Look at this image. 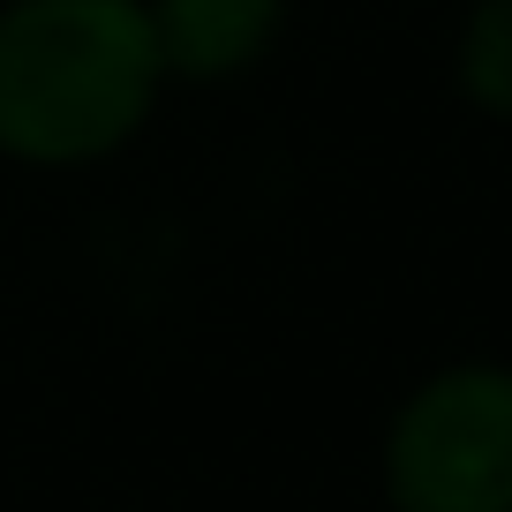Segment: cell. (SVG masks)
Returning a JSON list of instances; mask_svg holds the SVG:
<instances>
[{
    "instance_id": "cell-1",
    "label": "cell",
    "mask_w": 512,
    "mask_h": 512,
    "mask_svg": "<svg viewBox=\"0 0 512 512\" xmlns=\"http://www.w3.org/2000/svg\"><path fill=\"white\" fill-rule=\"evenodd\" d=\"M159 76L144 0H16L0 16V151L23 166L106 159L144 128Z\"/></svg>"
},
{
    "instance_id": "cell-2",
    "label": "cell",
    "mask_w": 512,
    "mask_h": 512,
    "mask_svg": "<svg viewBox=\"0 0 512 512\" xmlns=\"http://www.w3.org/2000/svg\"><path fill=\"white\" fill-rule=\"evenodd\" d=\"M400 512H512V369H445L400 407L384 437Z\"/></svg>"
},
{
    "instance_id": "cell-3",
    "label": "cell",
    "mask_w": 512,
    "mask_h": 512,
    "mask_svg": "<svg viewBox=\"0 0 512 512\" xmlns=\"http://www.w3.org/2000/svg\"><path fill=\"white\" fill-rule=\"evenodd\" d=\"M166 76H234L279 38V0H151Z\"/></svg>"
},
{
    "instance_id": "cell-4",
    "label": "cell",
    "mask_w": 512,
    "mask_h": 512,
    "mask_svg": "<svg viewBox=\"0 0 512 512\" xmlns=\"http://www.w3.org/2000/svg\"><path fill=\"white\" fill-rule=\"evenodd\" d=\"M460 83L482 113L512 121V0H482L460 38Z\"/></svg>"
}]
</instances>
